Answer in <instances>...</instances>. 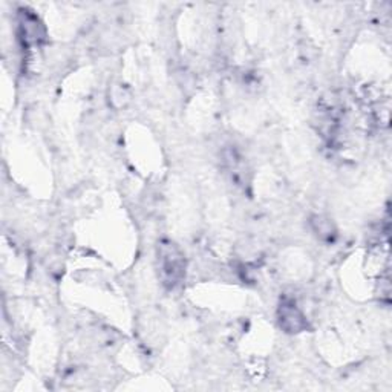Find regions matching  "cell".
<instances>
[{"label": "cell", "instance_id": "1", "mask_svg": "<svg viewBox=\"0 0 392 392\" xmlns=\"http://www.w3.org/2000/svg\"><path fill=\"white\" fill-rule=\"evenodd\" d=\"M158 264L163 284L167 288H175L186 275V259L176 244L163 240L158 247Z\"/></svg>", "mask_w": 392, "mask_h": 392}, {"label": "cell", "instance_id": "2", "mask_svg": "<svg viewBox=\"0 0 392 392\" xmlns=\"http://www.w3.org/2000/svg\"><path fill=\"white\" fill-rule=\"evenodd\" d=\"M279 322L287 333H300L307 328V322L304 314L300 313L297 307L291 302L282 304L279 308Z\"/></svg>", "mask_w": 392, "mask_h": 392}, {"label": "cell", "instance_id": "3", "mask_svg": "<svg viewBox=\"0 0 392 392\" xmlns=\"http://www.w3.org/2000/svg\"><path fill=\"white\" fill-rule=\"evenodd\" d=\"M22 29H23V36L29 40V42H38L42 38V34H40V29L42 28V23L38 22V18L31 14H23L22 20Z\"/></svg>", "mask_w": 392, "mask_h": 392}]
</instances>
